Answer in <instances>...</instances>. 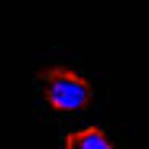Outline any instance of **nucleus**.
I'll return each mask as SVG.
<instances>
[{
	"label": "nucleus",
	"instance_id": "1",
	"mask_svg": "<svg viewBox=\"0 0 149 149\" xmlns=\"http://www.w3.org/2000/svg\"><path fill=\"white\" fill-rule=\"evenodd\" d=\"M42 94L55 110H65V113H78L91 101L88 81L78 78L74 71H65V68H52L42 74Z\"/></svg>",
	"mask_w": 149,
	"mask_h": 149
},
{
	"label": "nucleus",
	"instance_id": "2",
	"mask_svg": "<svg viewBox=\"0 0 149 149\" xmlns=\"http://www.w3.org/2000/svg\"><path fill=\"white\" fill-rule=\"evenodd\" d=\"M68 149H110V139L101 130H81V133H71L65 136Z\"/></svg>",
	"mask_w": 149,
	"mask_h": 149
}]
</instances>
